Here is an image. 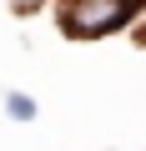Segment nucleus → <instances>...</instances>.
<instances>
[{"label":"nucleus","instance_id":"f257e3e1","mask_svg":"<svg viewBox=\"0 0 146 151\" xmlns=\"http://www.w3.org/2000/svg\"><path fill=\"white\" fill-rule=\"evenodd\" d=\"M136 10H141V0H65V5H60V25L86 40V35L121 30Z\"/></svg>","mask_w":146,"mask_h":151},{"label":"nucleus","instance_id":"f03ea898","mask_svg":"<svg viewBox=\"0 0 146 151\" xmlns=\"http://www.w3.org/2000/svg\"><path fill=\"white\" fill-rule=\"evenodd\" d=\"M5 111H10V116H15V121H30V116H35V101H30V96H20V91H15V96H5Z\"/></svg>","mask_w":146,"mask_h":151}]
</instances>
